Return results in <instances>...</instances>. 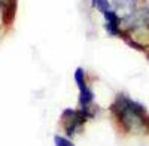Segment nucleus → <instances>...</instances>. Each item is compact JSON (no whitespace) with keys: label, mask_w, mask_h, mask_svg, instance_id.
Listing matches in <instances>:
<instances>
[{"label":"nucleus","mask_w":149,"mask_h":146,"mask_svg":"<svg viewBox=\"0 0 149 146\" xmlns=\"http://www.w3.org/2000/svg\"><path fill=\"white\" fill-rule=\"evenodd\" d=\"M104 18H106V30L112 36L119 34V17L116 15V12L107 10L104 14Z\"/></svg>","instance_id":"7ed1b4c3"},{"label":"nucleus","mask_w":149,"mask_h":146,"mask_svg":"<svg viewBox=\"0 0 149 146\" xmlns=\"http://www.w3.org/2000/svg\"><path fill=\"white\" fill-rule=\"evenodd\" d=\"M90 115L84 112L82 109L81 111H74V109H66L61 115V122H63V127L66 130V134L67 136H73L76 133L82 124L85 122V119L88 118Z\"/></svg>","instance_id":"f03ea898"},{"label":"nucleus","mask_w":149,"mask_h":146,"mask_svg":"<svg viewBox=\"0 0 149 146\" xmlns=\"http://www.w3.org/2000/svg\"><path fill=\"white\" fill-rule=\"evenodd\" d=\"M0 8L3 10L5 22H10L14 19V9H15V0H0Z\"/></svg>","instance_id":"39448f33"},{"label":"nucleus","mask_w":149,"mask_h":146,"mask_svg":"<svg viewBox=\"0 0 149 146\" xmlns=\"http://www.w3.org/2000/svg\"><path fill=\"white\" fill-rule=\"evenodd\" d=\"M54 143H55V146H73V143L69 139L63 137V136H55L54 137Z\"/></svg>","instance_id":"6e6552de"},{"label":"nucleus","mask_w":149,"mask_h":146,"mask_svg":"<svg viewBox=\"0 0 149 146\" xmlns=\"http://www.w3.org/2000/svg\"><path fill=\"white\" fill-rule=\"evenodd\" d=\"M112 111L121 121L125 130H133L146 124V111L139 103L130 100L125 95H118L115 103L112 104Z\"/></svg>","instance_id":"f257e3e1"},{"label":"nucleus","mask_w":149,"mask_h":146,"mask_svg":"<svg viewBox=\"0 0 149 146\" xmlns=\"http://www.w3.org/2000/svg\"><path fill=\"white\" fill-rule=\"evenodd\" d=\"M81 95H79V104H81V109L84 112H86L90 115V112H88V109H90V104L93 103V99H94V94H93V91L86 87H82L81 90Z\"/></svg>","instance_id":"20e7f679"},{"label":"nucleus","mask_w":149,"mask_h":146,"mask_svg":"<svg viewBox=\"0 0 149 146\" xmlns=\"http://www.w3.org/2000/svg\"><path fill=\"white\" fill-rule=\"evenodd\" d=\"M93 6L95 9H98L100 12H103V14H106L107 10H110L109 0H93Z\"/></svg>","instance_id":"423d86ee"},{"label":"nucleus","mask_w":149,"mask_h":146,"mask_svg":"<svg viewBox=\"0 0 149 146\" xmlns=\"http://www.w3.org/2000/svg\"><path fill=\"white\" fill-rule=\"evenodd\" d=\"M74 81H76L79 90L86 85V82H85V72H84V69H81V67H78V69H76V72H74Z\"/></svg>","instance_id":"0eeeda50"}]
</instances>
